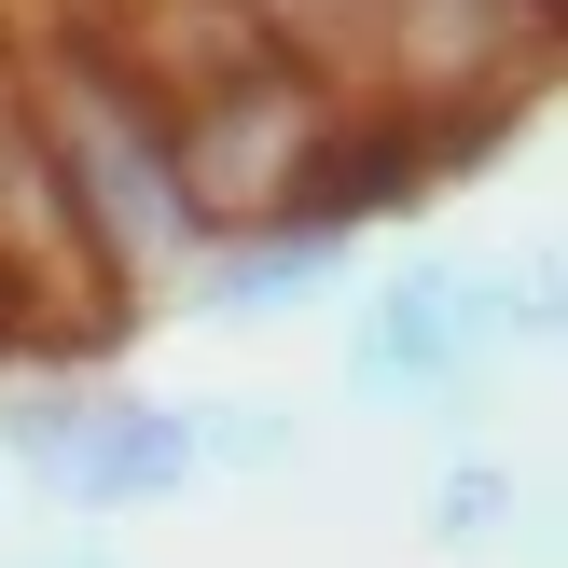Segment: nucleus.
Wrapping results in <instances>:
<instances>
[{
    "mask_svg": "<svg viewBox=\"0 0 568 568\" xmlns=\"http://www.w3.org/2000/svg\"><path fill=\"white\" fill-rule=\"evenodd\" d=\"M14 111H28V139H42V166H55V209H70L83 264H98L111 292H139V305L181 292V264L209 250V209H194V181H181L166 98L111 42H42V55H14Z\"/></svg>",
    "mask_w": 568,
    "mask_h": 568,
    "instance_id": "obj_1",
    "label": "nucleus"
},
{
    "mask_svg": "<svg viewBox=\"0 0 568 568\" xmlns=\"http://www.w3.org/2000/svg\"><path fill=\"white\" fill-rule=\"evenodd\" d=\"M541 333H555V264L388 250L361 320H347V403L361 416H471V388Z\"/></svg>",
    "mask_w": 568,
    "mask_h": 568,
    "instance_id": "obj_2",
    "label": "nucleus"
},
{
    "mask_svg": "<svg viewBox=\"0 0 568 568\" xmlns=\"http://www.w3.org/2000/svg\"><path fill=\"white\" fill-rule=\"evenodd\" d=\"M0 458L55 499V514H153L194 499V416L166 388H83V375H28L0 403Z\"/></svg>",
    "mask_w": 568,
    "mask_h": 568,
    "instance_id": "obj_3",
    "label": "nucleus"
},
{
    "mask_svg": "<svg viewBox=\"0 0 568 568\" xmlns=\"http://www.w3.org/2000/svg\"><path fill=\"white\" fill-rule=\"evenodd\" d=\"M347 264H361V236H333V222H222V236L181 264V320H209V333L305 320Z\"/></svg>",
    "mask_w": 568,
    "mask_h": 568,
    "instance_id": "obj_4",
    "label": "nucleus"
},
{
    "mask_svg": "<svg viewBox=\"0 0 568 568\" xmlns=\"http://www.w3.org/2000/svg\"><path fill=\"white\" fill-rule=\"evenodd\" d=\"M194 486H277V471H305V416L264 403V388H194Z\"/></svg>",
    "mask_w": 568,
    "mask_h": 568,
    "instance_id": "obj_5",
    "label": "nucleus"
},
{
    "mask_svg": "<svg viewBox=\"0 0 568 568\" xmlns=\"http://www.w3.org/2000/svg\"><path fill=\"white\" fill-rule=\"evenodd\" d=\"M416 527H430V555H486V541H514V527H527V471L486 458V444H458V458L430 471V514H416Z\"/></svg>",
    "mask_w": 568,
    "mask_h": 568,
    "instance_id": "obj_6",
    "label": "nucleus"
},
{
    "mask_svg": "<svg viewBox=\"0 0 568 568\" xmlns=\"http://www.w3.org/2000/svg\"><path fill=\"white\" fill-rule=\"evenodd\" d=\"M0 568H125V555H98V541H42V555H0Z\"/></svg>",
    "mask_w": 568,
    "mask_h": 568,
    "instance_id": "obj_7",
    "label": "nucleus"
},
{
    "mask_svg": "<svg viewBox=\"0 0 568 568\" xmlns=\"http://www.w3.org/2000/svg\"><path fill=\"white\" fill-rule=\"evenodd\" d=\"M0 333H14V305H0Z\"/></svg>",
    "mask_w": 568,
    "mask_h": 568,
    "instance_id": "obj_8",
    "label": "nucleus"
}]
</instances>
